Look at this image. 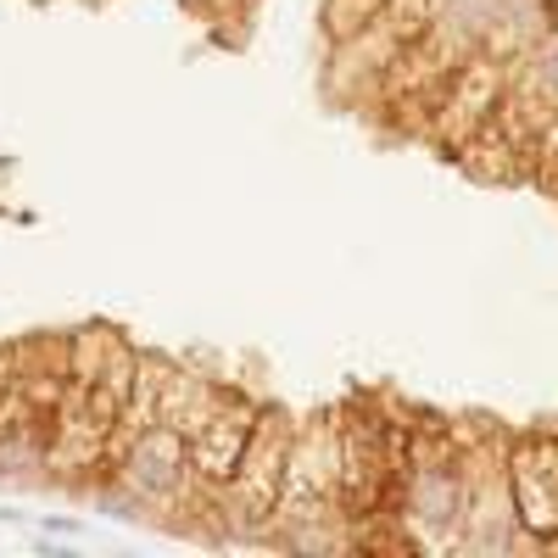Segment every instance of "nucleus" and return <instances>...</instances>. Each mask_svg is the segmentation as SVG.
<instances>
[{
  "label": "nucleus",
  "instance_id": "obj_3",
  "mask_svg": "<svg viewBox=\"0 0 558 558\" xmlns=\"http://www.w3.org/2000/svg\"><path fill=\"white\" fill-rule=\"evenodd\" d=\"M107 481H112L129 502L168 508V497L191 481V452H184V436L168 430V425L140 430V436L107 463Z\"/></svg>",
  "mask_w": 558,
  "mask_h": 558
},
{
  "label": "nucleus",
  "instance_id": "obj_4",
  "mask_svg": "<svg viewBox=\"0 0 558 558\" xmlns=\"http://www.w3.org/2000/svg\"><path fill=\"white\" fill-rule=\"evenodd\" d=\"M257 408H263V402H252L246 391L223 386L218 408L202 418L191 436H184V452H191V475H196V481L223 486L229 475H235V463H241V452H246V436H252V425H257Z\"/></svg>",
  "mask_w": 558,
  "mask_h": 558
},
{
  "label": "nucleus",
  "instance_id": "obj_5",
  "mask_svg": "<svg viewBox=\"0 0 558 558\" xmlns=\"http://www.w3.org/2000/svg\"><path fill=\"white\" fill-rule=\"evenodd\" d=\"M402 45H408V34L397 23H386V17L363 23L347 39H330V96L363 107L368 96H375V84L386 78V68L397 62Z\"/></svg>",
  "mask_w": 558,
  "mask_h": 558
},
{
  "label": "nucleus",
  "instance_id": "obj_1",
  "mask_svg": "<svg viewBox=\"0 0 558 558\" xmlns=\"http://www.w3.org/2000/svg\"><path fill=\"white\" fill-rule=\"evenodd\" d=\"M502 96H508V62L475 51L470 62H463V68L441 84V96H436V107H430V123H425V134H418V140H430V146H441V151L452 157L486 118H497Z\"/></svg>",
  "mask_w": 558,
  "mask_h": 558
},
{
  "label": "nucleus",
  "instance_id": "obj_2",
  "mask_svg": "<svg viewBox=\"0 0 558 558\" xmlns=\"http://www.w3.org/2000/svg\"><path fill=\"white\" fill-rule=\"evenodd\" d=\"M508 497H514V514L531 547H553L558 542V430L508 441Z\"/></svg>",
  "mask_w": 558,
  "mask_h": 558
},
{
  "label": "nucleus",
  "instance_id": "obj_6",
  "mask_svg": "<svg viewBox=\"0 0 558 558\" xmlns=\"http://www.w3.org/2000/svg\"><path fill=\"white\" fill-rule=\"evenodd\" d=\"M134 357H140V347L123 330H112V324H84V330H68V368H73V380L78 386H101L118 402L134 386Z\"/></svg>",
  "mask_w": 558,
  "mask_h": 558
},
{
  "label": "nucleus",
  "instance_id": "obj_8",
  "mask_svg": "<svg viewBox=\"0 0 558 558\" xmlns=\"http://www.w3.org/2000/svg\"><path fill=\"white\" fill-rule=\"evenodd\" d=\"M191 7H196L202 17H213V23H241L257 0H191Z\"/></svg>",
  "mask_w": 558,
  "mask_h": 558
},
{
  "label": "nucleus",
  "instance_id": "obj_9",
  "mask_svg": "<svg viewBox=\"0 0 558 558\" xmlns=\"http://www.w3.org/2000/svg\"><path fill=\"white\" fill-rule=\"evenodd\" d=\"M12 391V347H0V397Z\"/></svg>",
  "mask_w": 558,
  "mask_h": 558
},
{
  "label": "nucleus",
  "instance_id": "obj_7",
  "mask_svg": "<svg viewBox=\"0 0 558 558\" xmlns=\"http://www.w3.org/2000/svg\"><path fill=\"white\" fill-rule=\"evenodd\" d=\"M218 397H223V380H213L207 368H196V363H173V357H168L162 397H157V425L191 436L202 418L218 408Z\"/></svg>",
  "mask_w": 558,
  "mask_h": 558
}]
</instances>
